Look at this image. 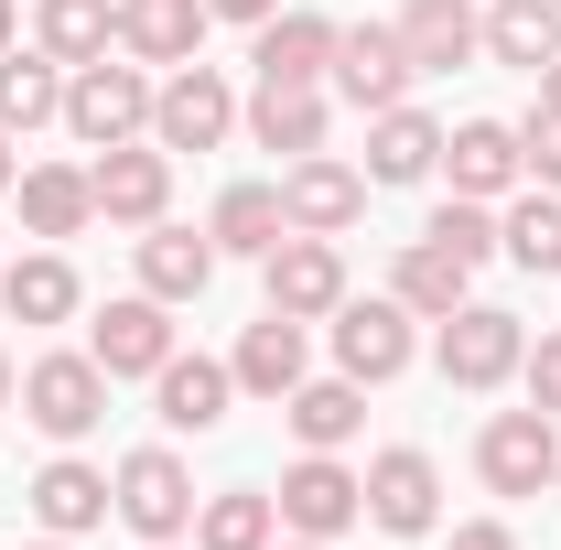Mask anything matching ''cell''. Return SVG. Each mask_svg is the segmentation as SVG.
<instances>
[{"label": "cell", "instance_id": "cell-17", "mask_svg": "<svg viewBox=\"0 0 561 550\" xmlns=\"http://www.w3.org/2000/svg\"><path fill=\"white\" fill-rule=\"evenodd\" d=\"M443 173H454V195L496 206V195L529 173V151H518V130H507V119H465V130L443 140Z\"/></svg>", "mask_w": 561, "mask_h": 550}, {"label": "cell", "instance_id": "cell-28", "mask_svg": "<svg viewBox=\"0 0 561 550\" xmlns=\"http://www.w3.org/2000/svg\"><path fill=\"white\" fill-rule=\"evenodd\" d=\"M249 130H260V151H280V162L324 151V87H260V98H249Z\"/></svg>", "mask_w": 561, "mask_h": 550}, {"label": "cell", "instance_id": "cell-16", "mask_svg": "<svg viewBox=\"0 0 561 550\" xmlns=\"http://www.w3.org/2000/svg\"><path fill=\"white\" fill-rule=\"evenodd\" d=\"M389 33H400L411 76H454L465 55H486V22H476V0H411Z\"/></svg>", "mask_w": 561, "mask_h": 550}, {"label": "cell", "instance_id": "cell-3", "mask_svg": "<svg viewBox=\"0 0 561 550\" xmlns=\"http://www.w3.org/2000/svg\"><path fill=\"white\" fill-rule=\"evenodd\" d=\"M22 421L55 432V443L98 432V421H108V367H98V356H33V367H22Z\"/></svg>", "mask_w": 561, "mask_h": 550}, {"label": "cell", "instance_id": "cell-15", "mask_svg": "<svg viewBox=\"0 0 561 550\" xmlns=\"http://www.w3.org/2000/svg\"><path fill=\"white\" fill-rule=\"evenodd\" d=\"M87 356H98L108 378H151V367L173 356V302H151V291L108 302V313H98V335H87Z\"/></svg>", "mask_w": 561, "mask_h": 550}, {"label": "cell", "instance_id": "cell-22", "mask_svg": "<svg viewBox=\"0 0 561 550\" xmlns=\"http://www.w3.org/2000/svg\"><path fill=\"white\" fill-rule=\"evenodd\" d=\"M227 378H238L249 400H291V389H302V324H291V313H260V324L238 335V356H227Z\"/></svg>", "mask_w": 561, "mask_h": 550}, {"label": "cell", "instance_id": "cell-26", "mask_svg": "<svg viewBox=\"0 0 561 550\" xmlns=\"http://www.w3.org/2000/svg\"><path fill=\"white\" fill-rule=\"evenodd\" d=\"M33 33H44V55L76 76V66H98V55L119 44V0H44V11H33Z\"/></svg>", "mask_w": 561, "mask_h": 550}, {"label": "cell", "instance_id": "cell-41", "mask_svg": "<svg viewBox=\"0 0 561 550\" xmlns=\"http://www.w3.org/2000/svg\"><path fill=\"white\" fill-rule=\"evenodd\" d=\"M0 195H11V130H0Z\"/></svg>", "mask_w": 561, "mask_h": 550}, {"label": "cell", "instance_id": "cell-40", "mask_svg": "<svg viewBox=\"0 0 561 550\" xmlns=\"http://www.w3.org/2000/svg\"><path fill=\"white\" fill-rule=\"evenodd\" d=\"M540 108H561V66H540Z\"/></svg>", "mask_w": 561, "mask_h": 550}, {"label": "cell", "instance_id": "cell-7", "mask_svg": "<svg viewBox=\"0 0 561 550\" xmlns=\"http://www.w3.org/2000/svg\"><path fill=\"white\" fill-rule=\"evenodd\" d=\"M227 130H238V98H227L216 66H173L151 87V140H162V151H216Z\"/></svg>", "mask_w": 561, "mask_h": 550}, {"label": "cell", "instance_id": "cell-29", "mask_svg": "<svg viewBox=\"0 0 561 550\" xmlns=\"http://www.w3.org/2000/svg\"><path fill=\"white\" fill-rule=\"evenodd\" d=\"M280 411L302 432V454H335V443H356V421H367V389H356V378H302Z\"/></svg>", "mask_w": 561, "mask_h": 550}, {"label": "cell", "instance_id": "cell-34", "mask_svg": "<svg viewBox=\"0 0 561 550\" xmlns=\"http://www.w3.org/2000/svg\"><path fill=\"white\" fill-rule=\"evenodd\" d=\"M496 249L518 260V271H561V195H529V206H507V227H496Z\"/></svg>", "mask_w": 561, "mask_h": 550}, {"label": "cell", "instance_id": "cell-47", "mask_svg": "<svg viewBox=\"0 0 561 550\" xmlns=\"http://www.w3.org/2000/svg\"><path fill=\"white\" fill-rule=\"evenodd\" d=\"M151 550H162V540H151Z\"/></svg>", "mask_w": 561, "mask_h": 550}, {"label": "cell", "instance_id": "cell-45", "mask_svg": "<svg viewBox=\"0 0 561 550\" xmlns=\"http://www.w3.org/2000/svg\"><path fill=\"white\" fill-rule=\"evenodd\" d=\"M291 550H324V540H291Z\"/></svg>", "mask_w": 561, "mask_h": 550}, {"label": "cell", "instance_id": "cell-4", "mask_svg": "<svg viewBox=\"0 0 561 550\" xmlns=\"http://www.w3.org/2000/svg\"><path fill=\"white\" fill-rule=\"evenodd\" d=\"M476 475H486L496 496H540V485L561 475V421L551 411H496L486 432H476Z\"/></svg>", "mask_w": 561, "mask_h": 550}, {"label": "cell", "instance_id": "cell-36", "mask_svg": "<svg viewBox=\"0 0 561 550\" xmlns=\"http://www.w3.org/2000/svg\"><path fill=\"white\" fill-rule=\"evenodd\" d=\"M518 151H529L540 195H561V108H529V119H518Z\"/></svg>", "mask_w": 561, "mask_h": 550}, {"label": "cell", "instance_id": "cell-13", "mask_svg": "<svg viewBox=\"0 0 561 550\" xmlns=\"http://www.w3.org/2000/svg\"><path fill=\"white\" fill-rule=\"evenodd\" d=\"M335 33H346V22H324V11H271L260 44H249L260 87H324V76H335Z\"/></svg>", "mask_w": 561, "mask_h": 550}, {"label": "cell", "instance_id": "cell-33", "mask_svg": "<svg viewBox=\"0 0 561 550\" xmlns=\"http://www.w3.org/2000/svg\"><path fill=\"white\" fill-rule=\"evenodd\" d=\"M87 216H98V195H87V173H66V162L22 173V227H33V238H76Z\"/></svg>", "mask_w": 561, "mask_h": 550}, {"label": "cell", "instance_id": "cell-43", "mask_svg": "<svg viewBox=\"0 0 561 550\" xmlns=\"http://www.w3.org/2000/svg\"><path fill=\"white\" fill-rule=\"evenodd\" d=\"M0 411H11V356H0Z\"/></svg>", "mask_w": 561, "mask_h": 550}, {"label": "cell", "instance_id": "cell-30", "mask_svg": "<svg viewBox=\"0 0 561 550\" xmlns=\"http://www.w3.org/2000/svg\"><path fill=\"white\" fill-rule=\"evenodd\" d=\"M0 313H11V324H66L76 313V271L55 260V249L11 260V271H0Z\"/></svg>", "mask_w": 561, "mask_h": 550}, {"label": "cell", "instance_id": "cell-32", "mask_svg": "<svg viewBox=\"0 0 561 550\" xmlns=\"http://www.w3.org/2000/svg\"><path fill=\"white\" fill-rule=\"evenodd\" d=\"M271 529H280V507L260 485H227V496L195 507V550H271Z\"/></svg>", "mask_w": 561, "mask_h": 550}, {"label": "cell", "instance_id": "cell-9", "mask_svg": "<svg viewBox=\"0 0 561 550\" xmlns=\"http://www.w3.org/2000/svg\"><path fill=\"white\" fill-rule=\"evenodd\" d=\"M271 507H280V529H291V540H335V529L367 518V475H346L335 454H302V465L280 475Z\"/></svg>", "mask_w": 561, "mask_h": 550}, {"label": "cell", "instance_id": "cell-14", "mask_svg": "<svg viewBox=\"0 0 561 550\" xmlns=\"http://www.w3.org/2000/svg\"><path fill=\"white\" fill-rule=\"evenodd\" d=\"M335 98H346V108H367V119L411 98V55H400V33H389V22L335 33Z\"/></svg>", "mask_w": 561, "mask_h": 550}, {"label": "cell", "instance_id": "cell-24", "mask_svg": "<svg viewBox=\"0 0 561 550\" xmlns=\"http://www.w3.org/2000/svg\"><path fill=\"white\" fill-rule=\"evenodd\" d=\"M108 507H119V496H108V475H98V465H76V454L33 475V518H44V540H76V529H98Z\"/></svg>", "mask_w": 561, "mask_h": 550}, {"label": "cell", "instance_id": "cell-1", "mask_svg": "<svg viewBox=\"0 0 561 550\" xmlns=\"http://www.w3.org/2000/svg\"><path fill=\"white\" fill-rule=\"evenodd\" d=\"M66 130L87 140V151L140 140V130H151V76H140V66H108V55H98V66H76V76H66Z\"/></svg>", "mask_w": 561, "mask_h": 550}, {"label": "cell", "instance_id": "cell-2", "mask_svg": "<svg viewBox=\"0 0 561 550\" xmlns=\"http://www.w3.org/2000/svg\"><path fill=\"white\" fill-rule=\"evenodd\" d=\"M108 496H119V518H130L140 540H184L195 529V475H184L173 443H140L130 465L108 475Z\"/></svg>", "mask_w": 561, "mask_h": 550}, {"label": "cell", "instance_id": "cell-35", "mask_svg": "<svg viewBox=\"0 0 561 550\" xmlns=\"http://www.w3.org/2000/svg\"><path fill=\"white\" fill-rule=\"evenodd\" d=\"M421 238H432V249H454V260H465V271H476V260H496V216L476 206V195H454V206L432 216V227H421Z\"/></svg>", "mask_w": 561, "mask_h": 550}, {"label": "cell", "instance_id": "cell-12", "mask_svg": "<svg viewBox=\"0 0 561 550\" xmlns=\"http://www.w3.org/2000/svg\"><path fill=\"white\" fill-rule=\"evenodd\" d=\"M367 518H378L389 540H421V529L443 518V475H432L421 443H389V454L367 465Z\"/></svg>", "mask_w": 561, "mask_h": 550}, {"label": "cell", "instance_id": "cell-42", "mask_svg": "<svg viewBox=\"0 0 561 550\" xmlns=\"http://www.w3.org/2000/svg\"><path fill=\"white\" fill-rule=\"evenodd\" d=\"M0 55H11V0H0Z\"/></svg>", "mask_w": 561, "mask_h": 550}, {"label": "cell", "instance_id": "cell-39", "mask_svg": "<svg viewBox=\"0 0 561 550\" xmlns=\"http://www.w3.org/2000/svg\"><path fill=\"white\" fill-rule=\"evenodd\" d=\"M271 11H280V0H206V22H249V33H260Z\"/></svg>", "mask_w": 561, "mask_h": 550}, {"label": "cell", "instance_id": "cell-8", "mask_svg": "<svg viewBox=\"0 0 561 550\" xmlns=\"http://www.w3.org/2000/svg\"><path fill=\"white\" fill-rule=\"evenodd\" d=\"M280 216L302 238H346L356 216H367V173L335 162V151H302V162H280Z\"/></svg>", "mask_w": 561, "mask_h": 550}, {"label": "cell", "instance_id": "cell-10", "mask_svg": "<svg viewBox=\"0 0 561 550\" xmlns=\"http://www.w3.org/2000/svg\"><path fill=\"white\" fill-rule=\"evenodd\" d=\"M411 302H335V378L356 389H378V378H400L411 367Z\"/></svg>", "mask_w": 561, "mask_h": 550}, {"label": "cell", "instance_id": "cell-21", "mask_svg": "<svg viewBox=\"0 0 561 550\" xmlns=\"http://www.w3.org/2000/svg\"><path fill=\"white\" fill-rule=\"evenodd\" d=\"M421 173H443V130L400 98V108L367 119V184H421Z\"/></svg>", "mask_w": 561, "mask_h": 550}, {"label": "cell", "instance_id": "cell-46", "mask_svg": "<svg viewBox=\"0 0 561 550\" xmlns=\"http://www.w3.org/2000/svg\"><path fill=\"white\" fill-rule=\"evenodd\" d=\"M551 496H561V475H551Z\"/></svg>", "mask_w": 561, "mask_h": 550}, {"label": "cell", "instance_id": "cell-27", "mask_svg": "<svg viewBox=\"0 0 561 550\" xmlns=\"http://www.w3.org/2000/svg\"><path fill=\"white\" fill-rule=\"evenodd\" d=\"M486 55L496 66H561V0H496L486 11Z\"/></svg>", "mask_w": 561, "mask_h": 550}, {"label": "cell", "instance_id": "cell-37", "mask_svg": "<svg viewBox=\"0 0 561 550\" xmlns=\"http://www.w3.org/2000/svg\"><path fill=\"white\" fill-rule=\"evenodd\" d=\"M518 378H529V411H551V421H561V335L529 345V356H518Z\"/></svg>", "mask_w": 561, "mask_h": 550}, {"label": "cell", "instance_id": "cell-25", "mask_svg": "<svg viewBox=\"0 0 561 550\" xmlns=\"http://www.w3.org/2000/svg\"><path fill=\"white\" fill-rule=\"evenodd\" d=\"M465 280H476V271H465L454 249H432V238H411V249H400V271H389V302H411L421 324H443L454 302H476Z\"/></svg>", "mask_w": 561, "mask_h": 550}, {"label": "cell", "instance_id": "cell-18", "mask_svg": "<svg viewBox=\"0 0 561 550\" xmlns=\"http://www.w3.org/2000/svg\"><path fill=\"white\" fill-rule=\"evenodd\" d=\"M206 0H119V55L130 66H195Z\"/></svg>", "mask_w": 561, "mask_h": 550}, {"label": "cell", "instance_id": "cell-44", "mask_svg": "<svg viewBox=\"0 0 561 550\" xmlns=\"http://www.w3.org/2000/svg\"><path fill=\"white\" fill-rule=\"evenodd\" d=\"M33 550H66V540H33Z\"/></svg>", "mask_w": 561, "mask_h": 550}, {"label": "cell", "instance_id": "cell-6", "mask_svg": "<svg viewBox=\"0 0 561 550\" xmlns=\"http://www.w3.org/2000/svg\"><path fill=\"white\" fill-rule=\"evenodd\" d=\"M518 356H529L518 313H496V302H454V313H443V378H454V389H507Z\"/></svg>", "mask_w": 561, "mask_h": 550}, {"label": "cell", "instance_id": "cell-19", "mask_svg": "<svg viewBox=\"0 0 561 550\" xmlns=\"http://www.w3.org/2000/svg\"><path fill=\"white\" fill-rule=\"evenodd\" d=\"M151 400H162V432H216L227 400H238V378L216 356H162L151 367Z\"/></svg>", "mask_w": 561, "mask_h": 550}, {"label": "cell", "instance_id": "cell-20", "mask_svg": "<svg viewBox=\"0 0 561 550\" xmlns=\"http://www.w3.org/2000/svg\"><path fill=\"white\" fill-rule=\"evenodd\" d=\"M206 280H216V238H195V227H162V216L140 227V291H151V302H195Z\"/></svg>", "mask_w": 561, "mask_h": 550}, {"label": "cell", "instance_id": "cell-38", "mask_svg": "<svg viewBox=\"0 0 561 550\" xmlns=\"http://www.w3.org/2000/svg\"><path fill=\"white\" fill-rule=\"evenodd\" d=\"M454 550H518V540H507V518H465V529H454Z\"/></svg>", "mask_w": 561, "mask_h": 550}, {"label": "cell", "instance_id": "cell-5", "mask_svg": "<svg viewBox=\"0 0 561 550\" xmlns=\"http://www.w3.org/2000/svg\"><path fill=\"white\" fill-rule=\"evenodd\" d=\"M87 195L108 227H151V216L173 206V151L162 140H108L98 162H87Z\"/></svg>", "mask_w": 561, "mask_h": 550}, {"label": "cell", "instance_id": "cell-31", "mask_svg": "<svg viewBox=\"0 0 561 550\" xmlns=\"http://www.w3.org/2000/svg\"><path fill=\"white\" fill-rule=\"evenodd\" d=\"M66 119V66L55 55H0V130H44Z\"/></svg>", "mask_w": 561, "mask_h": 550}, {"label": "cell", "instance_id": "cell-11", "mask_svg": "<svg viewBox=\"0 0 561 550\" xmlns=\"http://www.w3.org/2000/svg\"><path fill=\"white\" fill-rule=\"evenodd\" d=\"M260 271H271V313H291V324H324V313L346 302V260H335V238H302V227H291Z\"/></svg>", "mask_w": 561, "mask_h": 550}, {"label": "cell", "instance_id": "cell-23", "mask_svg": "<svg viewBox=\"0 0 561 550\" xmlns=\"http://www.w3.org/2000/svg\"><path fill=\"white\" fill-rule=\"evenodd\" d=\"M206 238H216V260L238 249V260H271L280 238H291V216H280V184H227L206 216Z\"/></svg>", "mask_w": 561, "mask_h": 550}]
</instances>
